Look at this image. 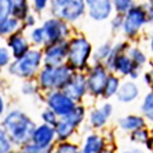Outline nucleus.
<instances>
[{"instance_id": "ddd939ff", "label": "nucleus", "mask_w": 153, "mask_h": 153, "mask_svg": "<svg viewBox=\"0 0 153 153\" xmlns=\"http://www.w3.org/2000/svg\"><path fill=\"white\" fill-rule=\"evenodd\" d=\"M114 107L110 102H103L100 107H94L88 114V124L94 130H101L106 126L110 117L112 116Z\"/></svg>"}, {"instance_id": "a211bd4d", "label": "nucleus", "mask_w": 153, "mask_h": 153, "mask_svg": "<svg viewBox=\"0 0 153 153\" xmlns=\"http://www.w3.org/2000/svg\"><path fill=\"white\" fill-rule=\"evenodd\" d=\"M147 120L143 115H137V114H130L126 116H123L121 119L117 120V126L121 131L124 133H133L139 129L147 128Z\"/></svg>"}, {"instance_id": "1a4fd4ad", "label": "nucleus", "mask_w": 153, "mask_h": 153, "mask_svg": "<svg viewBox=\"0 0 153 153\" xmlns=\"http://www.w3.org/2000/svg\"><path fill=\"white\" fill-rule=\"evenodd\" d=\"M42 28H44L45 36H46V45L56 44V42H61V41H68V37L70 36V32H71L68 22L55 17L47 18L42 23Z\"/></svg>"}, {"instance_id": "de8ad7c7", "label": "nucleus", "mask_w": 153, "mask_h": 153, "mask_svg": "<svg viewBox=\"0 0 153 153\" xmlns=\"http://www.w3.org/2000/svg\"><path fill=\"white\" fill-rule=\"evenodd\" d=\"M94 1V0H85V4H87V5H89V4H92Z\"/></svg>"}, {"instance_id": "b1692460", "label": "nucleus", "mask_w": 153, "mask_h": 153, "mask_svg": "<svg viewBox=\"0 0 153 153\" xmlns=\"http://www.w3.org/2000/svg\"><path fill=\"white\" fill-rule=\"evenodd\" d=\"M112 47L114 45L110 41H106L100 45L92 55V64H105V61L107 60V57L111 54Z\"/></svg>"}, {"instance_id": "58836bf2", "label": "nucleus", "mask_w": 153, "mask_h": 153, "mask_svg": "<svg viewBox=\"0 0 153 153\" xmlns=\"http://www.w3.org/2000/svg\"><path fill=\"white\" fill-rule=\"evenodd\" d=\"M111 30L112 32H117L123 30V26H124V16H121V14H116L112 19H111Z\"/></svg>"}, {"instance_id": "2f4dec72", "label": "nucleus", "mask_w": 153, "mask_h": 153, "mask_svg": "<svg viewBox=\"0 0 153 153\" xmlns=\"http://www.w3.org/2000/svg\"><path fill=\"white\" fill-rule=\"evenodd\" d=\"M52 153H80V147L73 142H60L56 143V147Z\"/></svg>"}, {"instance_id": "6ab92c4d", "label": "nucleus", "mask_w": 153, "mask_h": 153, "mask_svg": "<svg viewBox=\"0 0 153 153\" xmlns=\"http://www.w3.org/2000/svg\"><path fill=\"white\" fill-rule=\"evenodd\" d=\"M140 96V88L134 80H125L116 94V100L121 103H131Z\"/></svg>"}, {"instance_id": "a18cd8bd", "label": "nucleus", "mask_w": 153, "mask_h": 153, "mask_svg": "<svg viewBox=\"0 0 153 153\" xmlns=\"http://www.w3.org/2000/svg\"><path fill=\"white\" fill-rule=\"evenodd\" d=\"M149 50H151L152 55H153V33L149 36Z\"/></svg>"}, {"instance_id": "bb28decb", "label": "nucleus", "mask_w": 153, "mask_h": 153, "mask_svg": "<svg viewBox=\"0 0 153 153\" xmlns=\"http://www.w3.org/2000/svg\"><path fill=\"white\" fill-rule=\"evenodd\" d=\"M149 129L144 128V129H139V130H135L129 134V138H130V142H133L134 144L139 146H147L148 142H149Z\"/></svg>"}, {"instance_id": "f03ea898", "label": "nucleus", "mask_w": 153, "mask_h": 153, "mask_svg": "<svg viewBox=\"0 0 153 153\" xmlns=\"http://www.w3.org/2000/svg\"><path fill=\"white\" fill-rule=\"evenodd\" d=\"M75 71L69 64H63L57 66L44 65L37 75V83L41 92H51V91L64 89L66 83L71 79Z\"/></svg>"}, {"instance_id": "c9c22d12", "label": "nucleus", "mask_w": 153, "mask_h": 153, "mask_svg": "<svg viewBox=\"0 0 153 153\" xmlns=\"http://www.w3.org/2000/svg\"><path fill=\"white\" fill-rule=\"evenodd\" d=\"M12 52L8 49L7 46H1L0 47V66L1 68H8L12 64Z\"/></svg>"}, {"instance_id": "f8f14e48", "label": "nucleus", "mask_w": 153, "mask_h": 153, "mask_svg": "<svg viewBox=\"0 0 153 153\" xmlns=\"http://www.w3.org/2000/svg\"><path fill=\"white\" fill-rule=\"evenodd\" d=\"M64 92L74 100L76 103H80L84 97L88 94V85H87V75L82 71H75L66 85L64 87Z\"/></svg>"}, {"instance_id": "6e6552de", "label": "nucleus", "mask_w": 153, "mask_h": 153, "mask_svg": "<svg viewBox=\"0 0 153 153\" xmlns=\"http://www.w3.org/2000/svg\"><path fill=\"white\" fill-rule=\"evenodd\" d=\"M110 71L103 64H92L85 71L87 75L88 94L93 98L102 97Z\"/></svg>"}, {"instance_id": "2eb2a0df", "label": "nucleus", "mask_w": 153, "mask_h": 153, "mask_svg": "<svg viewBox=\"0 0 153 153\" xmlns=\"http://www.w3.org/2000/svg\"><path fill=\"white\" fill-rule=\"evenodd\" d=\"M114 10L112 0H94L92 4L87 5L88 17L96 22H103L111 17Z\"/></svg>"}, {"instance_id": "a19ab883", "label": "nucleus", "mask_w": 153, "mask_h": 153, "mask_svg": "<svg viewBox=\"0 0 153 153\" xmlns=\"http://www.w3.org/2000/svg\"><path fill=\"white\" fill-rule=\"evenodd\" d=\"M148 12V18H149V22H153V0H148V3L144 4Z\"/></svg>"}, {"instance_id": "5701e85b", "label": "nucleus", "mask_w": 153, "mask_h": 153, "mask_svg": "<svg viewBox=\"0 0 153 153\" xmlns=\"http://www.w3.org/2000/svg\"><path fill=\"white\" fill-rule=\"evenodd\" d=\"M32 5L30 4L28 0H13V13L12 17L19 19L21 22H23L25 19L30 16Z\"/></svg>"}, {"instance_id": "79ce46f5", "label": "nucleus", "mask_w": 153, "mask_h": 153, "mask_svg": "<svg viewBox=\"0 0 153 153\" xmlns=\"http://www.w3.org/2000/svg\"><path fill=\"white\" fill-rule=\"evenodd\" d=\"M119 153H147L143 148H140V147H133V148H128V149H124V151H121V152H119Z\"/></svg>"}, {"instance_id": "473e14b6", "label": "nucleus", "mask_w": 153, "mask_h": 153, "mask_svg": "<svg viewBox=\"0 0 153 153\" xmlns=\"http://www.w3.org/2000/svg\"><path fill=\"white\" fill-rule=\"evenodd\" d=\"M40 85H38L36 79H28L21 87V92L25 96H35L40 92Z\"/></svg>"}, {"instance_id": "ea45409f", "label": "nucleus", "mask_w": 153, "mask_h": 153, "mask_svg": "<svg viewBox=\"0 0 153 153\" xmlns=\"http://www.w3.org/2000/svg\"><path fill=\"white\" fill-rule=\"evenodd\" d=\"M23 27L25 28H35V27H37V18L33 16V14H30L25 21H23Z\"/></svg>"}, {"instance_id": "a878e982", "label": "nucleus", "mask_w": 153, "mask_h": 153, "mask_svg": "<svg viewBox=\"0 0 153 153\" xmlns=\"http://www.w3.org/2000/svg\"><path fill=\"white\" fill-rule=\"evenodd\" d=\"M128 55L133 60V63L135 64V66H138V68H140V69L148 63L147 55L144 54V51H143L139 46H130L128 50Z\"/></svg>"}, {"instance_id": "c85d7f7f", "label": "nucleus", "mask_w": 153, "mask_h": 153, "mask_svg": "<svg viewBox=\"0 0 153 153\" xmlns=\"http://www.w3.org/2000/svg\"><path fill=\"white\" fill-rule=\"evenodd\" d=\"M66 117H68L76 128H79L84 123L85 117H87V110H85V107L83 106L82 103H78L76 105V107L73 110V112H71L69 116H66Z\"/></svg>"}, {"instance_id": "423d86ee", "label": "nucleus", "mask_w": 153, "mask_h": 153, "mask_svg": "<svg viewBox=\"0 0 153 153\" xmlns=\"http://www.w3.org/2000/svg\"><path fill=\"white\" fill-rule=\"evenodd\" d=\"M149 22L148 12L144 4H139L131 8L125 16H124V26L123 32L129 40L137 38L147 23Z\"/></svg>"}, {"instance_id": "393cba45", "label": "nucleus", "mask_w": 153, "mask_h": 153, "mask_svg": "<svg viewBox=\"0 0 153 153\" xmlns=\"http://www.w3.org/2000/svg\"><path fill=\"white\" fill-rule=\"evenodd\" d=\"M140 112L148 123L153 124V89H151L142 100Z\"/></svg>"}, {"instance_id": "20e7f679", "label": "nucleus", "mask_w": 153, "mask_h": 153, "mask_svg": "<svg viewBox=\"0 0 153 153\" xmlns=\"http://www.w3.org/2000/svg\"><path fill=\"white\" fill-rule=\"evenodd\" d=\"M68 44H69V50H68L66 64H69L74 71L85 73L91 66L89 61H92V55H93L92 44L83 35L73 36L70 40H68Z\"/></svg>"}, {"instance_id": "4468645a", "label": "nucleus", "mask_w": 153, "mask_h": 153, "mask_svg": "<svg viewBox=\"0 0 153 153\" xmlns=\"http://www.w3.org/2000/svg\"><path fill=\"white\" fill-rule=\"evenodd\" d=\"M7 47L12 52L13 60H18L23 57L32 47L30 44V40L23 35V32H17L14 35L7 37Z\"/></svg>"}, {"instance_id": "8fccbe9b", "label": "nucleus", "mask_w": 153, "mask_h": 153, "mask_svg": "<svg viewBox=\"0 0 153 153\" xmlns=\"http://www.w3.org/2000/svg\"><path fill=\"white\" fill-rule=\"evenodd\" d=\"M12 153H21V151H19V149H16V151L12 152Z\"/></svg>"}, {"instance_id": "72a5a7b5", "label": "nucleus", "mask_w": 153, "mask_h": 153, "mask_svg": "<svg viewBox=\"0 0 153 153\" xmlns=\"http://www.w3.org/2000/svg\"><path fill=\"white\" fill-rule=\"evenodd\" d=\"M13 13V0H0V23L5 22L12 17Z\"/></svg>"}, {"instance_id": "7c9ffc66", "label": "nucleus", "mask_w": 153, "mask_h": 153, "mask_svg": "<svg viewBox=\"0 0 153 153\" xmlns=\"http://www.w3.org/2000/svg\"><path fill=\"white\" fill-rule=\"evenodd\" d=\"M16 144L10 139L4 129H0V153H12L16 149Z\"/></svg>"}, {"instance_id": "09e8293b", "label": "nucleus", "mask_w": 153, "mask_h": 153, "mask_svg": "<svg viewBox=\"0 0 153 153\" xmlns=\"http://www.w3.org/2000/svg\"><path fill=\"white\" fill-rule=\"evenodd\" d=\"M149 71H151V73H152V76H153V65H152V68L149 69ZM152 89H153V83H152V87H151Z\"/></svg>"}, {"instance_id": "dca6fc26", "label": "nucleus", "mask_w": 153, "mask_h": 153, "mask_svg": "<svg viewBox=\"0 0 153 153\" xmlns=\"http://www.w3.org/2000/svg\"><path fill=\"white\" fill-rule=\"evenodd\" d=\"M108 147V142L100 133H88L80 146V153H102Z\"/></svg>"}, {"instance_id": "4c0bfd02", "label": "nucleus", "mask_w": 153, "mask_h": 153, "mask_svg": "<svg viewBox=\"0 0 153 153\" xmlns=\"http://www.w3.org/2000/svg\"><path fill=\"white\" fill-rule=\"evenodd\" d=\"M19 151H21V153H45L44 149H41L40 147H38L37 144H35L32 140L28 142L27 144L22 146L21 148H18Z\"/></svg>"}, {"instance_id": "c03bdc74", "label": "nucleus", "mask_w": 153, "mask_h": 153, "mask_svg": "<svg viewBox=\"0 0 153 153\" xmlns=\"http://www.w3.org/2000/svg\"><path fill=\"white\" fill-rule=\"evenodd\" d=\"M5 103H4V97L0 98V114L4 115V111H5Z\"/></svg>"}, {"instance_id": "e433bc0d", "label": "nucleus", "mask_w": 153, "mask_h": 153, "mask_svg": "<svg viewBox=\"0 0 153 153\" xmlns=\"http://www.w3.org/2000/svg\"><path fill=\"white\" fill-rule=\"evenodd\" d=\"M50 1L51 0H31V5L36 13H42L49 8Z\"/></svg>"}, {"instance_id": "aec40b11", "label": "nucleus", "mask_w": 153, "mask_h": 153, "mask_svg": "<svg viewBox=\"0 0 153 153\" xmlns=\"http://www.w3.org/2000/svg\"><path fill=\"white\" fill-rule=\"evenodd\" d=\"M56 133V140L57 143L60 142H69L70 138L74 135L76 131V128L68 117H60L57 124L54 126Z\"/></svg>"}, {"instance_id": "c756f323", "label": "nucleus", "mask_w": 153, "mask_h": 153, "mask_svg": "<svg viewBox=\"0 0 153 153\" xmlns=\"http://www.w3.org/2000/svg\"><path fill=\"white\" fill-rule=\"evenodd\" d=\"M112 5H114V10L116 12V14L125 16L137 4H135V0H112Z\"/></svg>"}, {"instance_id": "37998d69", "label": "nucleus", "mask_w": 153, "mask_h": 153, "mask_svg": "<svg viewBox=\"0 0 153 153\" xmlns=\"http://www.w3.org/2000/svg\"><path fill=\"white\" fill-rule=\"evenodd\" d=\"M149 134H151V135H149V142H148V144L146 146V148L151 153H153V128L149 129Z\"/></svg>"}, {"instance_id": "49530a36", "label": "nucleus", "mask_w": 153, "mask_h": 153, "mask_svg": "<svg viewBox=\"0 0 153 153\" xmlns=\"http://www.w3.org/2000/svg\"><path fill=\"white\" fill-rule=\"evenodd\" d=\"M102 153H115V149H114V148H111V147L108 146V147H107L106 149H105V151H103Z\"/></svg>"}, {"instance_id": "4be33fe9", "label": "nucleus", "mask_w": 153, "mask_h": 153, "mask_svg": "<svg viewBox=\"0 0 153 153\" xmlns=\"http://www.w3.org/2000/svg\"><path fill=\"white\" fill-rule=\"evenodd\" d=\"M121 79L117 74H114V73H110L108 74V78H107V82L106 85H105V91H103V94H102V98L105 100H110L112 97H116V94L119 92V89L121 87Z\"/></svg>"}, {"instance_id": "cd10ccee", "label": "nucleus", "mask_w": 153, "mask_h": 153, "mask_svg": "<svg viewBox=\"0 0 153 153\" xmlns=\"http://www.w3.org/2000/svg\"><path fill=\"white\" fill-rule=\"evenodd\" d=\"M28 40L32 45H35V47H41L46 45V36H45V31L42 26L40 27H35L32 28L28 36Z\"/></svg>"}, {"instance_id": "412c9836", "label": "nucleus", "mask_w": 153, "mask_h": 153, "mask_svg": "<svg viewBox=\"0 0 153 153\" xmlns=\"http://www.w3.org/2000/svg\"><path fill=\"white\" fill-rule=\"evenodd\" d=\"M23 30H25L23 22H21L19 19L14 18V17L8 18L5 22L0 23V35H1L3 38L9 37V36H12L17 32H21Z\"/></svg>"}, {"instance_id": "39448f33", "label": "nucleus", "mask_w": 153, "mask_h": 153, "mask_svg": "<svg viewBox=\"0 0 153 153\" xmlns=\"http://www.w3.org/2000/svg\"><path fill=\"white\" fill-rule=\"evenodd\" d=\"M87 4L85 0H51L49 10L55 18L68 23H74L84 16Z\"/></svg>"}, {"instance_id": "0eeeda50", "label": "nucleus", "mask_w": 153, "mask_h": 153, "mask_svg": "<svg viewBox=\"0 0 153 153\" xmlns=\"http://www.w3.org/2000/svg\"><path fill=\"white\" fill-rule=\"evenodd\" d=\"M44 101L46 103V107L51 108L59 117L69 116V115L73 112V110L76 107V105H78L74 100H71L63 89L46 92Z\"/></svg>"}, {"instance_id": "f257e3e1", "label": "nucleus", "mask_w": 153, "mask_h": 153, "mask_svg": "<svg viewBox=\"0 0 153 153\" xmlns=\"http://www.w3.org/2000/svg\"><path fill=\"white\" fill-rule=\"evenodd\" d=\"M36 123L21 108H12L3 115L1 129L7 131L17 148L32 140V134L36 129Z\"/></svg>"}, {"instance_id": "f3484780", "label": "nucleus", "mask_w": 153, "mask_h": 153, "mask_svg": "<svg viewBox=\"0 0 153 153\" xmlns=\"http://www.w3.org/2000/svg\"><path fill=\"white\" fill-rule=\"evenodd\" d=\"M135 69H138V66H135V64L133 63V60L129 57L128 52L117 55L114 59L112 63L107 66V70L110 73H114L121 76H130V74Z\"/></svg>"}, {"instance_id": "7ed1b4c3", "label": "nucleus", "mask_w": 153, "mask_h": 153, "mask_svg": "<svg viewBox=\"0 0 153 153\" xmlns=\"http://www.w3.org/2000/svg\"><path fill=\"white\" fill-rule=\"evenodd\" d=\"M44 64V52L40 47H32L27 54L18 60H13L8 66V73L21 79H35L37 78Z\"/></svg>"}, {"instance_id": "9d476101", "label": "nucleus", "mask_w": 153, "mask_h": 153, "mask_svg": "<svg viewBox=\"0 0 153 153\" xmlns=\"http://www.w3.org/2000/svg\"><path fill=\"white\" fill-rule=\"evenodd\" d=\"M32 142L44 149L45 153H52L57 143L55 128L44 123L37 125L32 134Z\"/></svg>"}, {"instance_id": "f704fd0d", "label": "nucleus", "mask_w": 153, "mask_h": 153, "mask_svg": "<svg viewBox=\"0 0 153 153\" xmlns=\"http://www.w3.org/2000/svg\"><path fill=\"white\" fill-rule=\"evenodd\" d=\"M59 119L60 117L49 107H45L44 110H42V112H41V120H42L44 124H47V125L55 126L57 124V121H59Z\"/></svg>"}, {"instance_id": "9b49d317", "label": "nucleus", "mask_w": 153, "mask_h": 153, "mask_svg": "<svg viewBox=\"0 0 153 153\" xmlns=\"http://www.w3.org/2000/svg\"><path fill=\"white\" fill-rule=\"evenodd\" d=\"M68 50H69L68 41H61V42H56V44L44 46V49H42V52H44V65L57 66L66 64Z\"/></svg>"}]
</instances>
